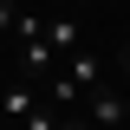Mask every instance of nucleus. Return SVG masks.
Listing matches in <instances>:
<instances>
[{"label": "nucleus", "mask_w": 130, "mask_h": 130, "mask_svg": "<svg viewBox=\"0 0 130 130\" xmlns=\"http://www.w3.org/2000/svg\"><path fill=\"white\" fill-rule=\"evenodd\" d=\"M124 124H130V98H124Z\"/></svg>", "instance_id": "obj_9"}, {"label": "nucleus", "mask_w": 130, "mask_h": 130, "mask_svg": "<svg viewBox=\"0 0 130 130\" xmlns=\"http://www.w3.org/2000/svg\"><path fill=\"white\" fill-rule=\"evenodd\" d=\"M117 65H124V72H130V46H124V59H117Z\"/></svg>", "instance_id": "obj_8"}, {"label": "nucleus", "mask_w": 130, "mask_h": 130, "mask_svg": "<svg viewBox=\"0 0 130 130\" xmlns=\"http://www.w3.org/2000/svg\"><path fill=\"white\" fill-rule=\"evenodd\" d=\"M59 130H91V117H72V111H65V117H59Z\"/></svg>", "instance_id": "obj_6"}, {"label": "nucleus", "mask_w": 130, "mask_h": 130, "mask_svg": "<svg viewBox=\"0 0 130 130\" xmlns=\"http://www.w3.org/2000/svg\"><path fill=\"white\" fill-rule=\"evenodd\" d=\"M65 78H72V85H85V98H91L98 85H104V59L78 46V52H72V59H65Z\"/></svg>", "instance_id": "obj_1"}, {"label": "nucleus", "mask_w": 130, "mask_h": 130, "mask_svg": "<svg viewBox=\"0 0 130 130\" xmlns=\"http://www.w3.org/2000/svg\"><path fill=\"white\" fill-rule=\"evenodd\" d=\"M46 46L59 52V59H72V52L85 46V32H78V20H46Z\"/></svg>", "instance_id": "obj_3"}, {"label": "nucleus", "mask_w": 130, "mask_h": 130, "mask_svg": "<svg viewBox=\"0 0 130 130\" xmlns=\"http://www.w3.org/2000/svg\"><path fill=\"white\" fill-rule=\"evenodd\" d=\"M85 111H91V124H124V98H117V91H104V85H98V91L85 98Z\"/></svg>", "instance_id": "obj_4"}, {"label": "nucleus", "mask_w": 130, "mask_h": 130, "mask_svg": "<svg viewBox=\"0 0 130 130\" xmlns=\"http://www.w3.org/2000/svg\"><path fill=\"white\" fill-rule=\"evenodd\" d=\"M7 7H20V13H26V7H32V0H7Z\"/></svg>", "instance_id": "obj_7"}, {"label": "nucleus", "mask_w": 130, "mask_h": 130, "mask_svg": "<svg viewBox=\"0 0 130 130\" xmlns=\"http://www.w3.org/2000/svg\"><path fill=\"white\" fill-rule=\"evenodd\" d=\"M0 111H7V117H20V124H26V117L39 111V98H32V85H7V91H0Z\"/></svg>", "instance_id": "obj_5"}, {"label": "nucleus", "mask_w": 130, "mask_h": 130, "mask_svg": "<svg viewBox=\"0 0 130 130\" xmlns=\"http://www.w3.org/2000/svg\"><path fill=\"white\" fill-rule=\"evenodd\" d=\"M20 65H26L32 78H52V65H59V52H52L46 39H20Z\"/></svg>", "instance_id": "obj_2"}]
</instances>
